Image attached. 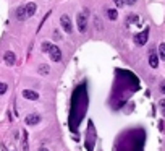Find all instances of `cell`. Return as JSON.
Listing matches in <instances>:
<instances>
[{"label": "cell", "instance_id": "1", "mask_svg": "<svg viewBox=\"0 0 165 151\" xmlns=\"http://www.w3.org/2000/svg\"><path fill=\"white\" fill-rule=\"evenodd\" d=\"M42 50H44V52H49L50 59L54 60V62H60V60H62V50H60L57 46L44 42V44H42Z\"/></svg>", "mask_w": 165, "mask_h": 151}, {"label": "cell", "instance_id": "2", "mask_svg": "<svg viewBox=\"0 0 165 151\" xmlns=\"http://www.w3.org/2000/svg\"><path fill=\"white\" fill-rule=\"evenodd\" d=\"M76 23H78V29L79 33H86L87 31V12H83L76 16Z\"/></svg>", "mask_w": 165, "mask_h": 151}, {"label": "cell", "instance_id": "3", "mask_svg": "<svg viewBox=\"0 0 165 151\" xmlns=\"http://www.w3.org/2000/svg\"><path fill=\"white\" fill-rule=\"evenodd\" d=\"M147 39H149V29H147V28H146L143 33H139V34L134 36V42L138 46H144L146 42H147Z\"/></svg>", "mask_w": 165, "mask_h": 151}, {"label": "cell", "instance_id": "4", "mask_svg": "<svg viewBox=\"0 0 165 151\" xmlns=\"http://www.w3.org/2000/svg\"><path fill=\"white\" fill-rule=\"evenodd\" d=\"M60 23H62L65 33H71L73 31V25H71V20H70L68 15H62V18H60Z\"/></svg>", "mask_w": 165, "mask_h": 151}, {"label": "cell", "instance_id": "5", "mask_svg": "<svg viewBox=\"0 0 165 151\" xmlns=\"http://www.w3.org/2000/svg\"><path fill=\"white\" fill-rule=\"evenodd\" d=\"M149 65L152 68H157V65H159V57L155 54V50H150V54H149Z\"/></svg>", "mask_w": 165, "mask_h": 151}, {"label": "cell", "instance_id": "6", "mask_svg": "<svg viewBox=\"0 0 165 151\" xmlns=\"http://www.w3.org/2000/svg\"><path fill=\"white\" fill-rule=\"evenodd\" d=\"M23 98L31 99V101H37V99H39V94L36 91H31V89H25V91H23Z\"/></svg>", "mask_w": 165, "mask_h": 151}, {"label": "cell", "instance_id": "7", "mask_svg": "<svg viewBox=\"0 0 165 151\" xmlns=\"http://www.w3.org/2000/svg\"><path fill=\"white\" fill-rule=\"evenodd\" d=\"M39 122H41V115H37V114H29L26 117L28 125H36V124H39Z\"/></svg>", "mask_w": 165, "mask_h": 151}, {"label": "cell", "instance_id": "8", "mask_svg": "<svg viewBox=\"0 0 165 151\" xmlns=\"http://www.w3.org/2000/svg\"><path fill=\"white\" fill-rule=\"evenodd\" d=\"M3 59H5V62H7L8 65H13V63L16 62V55L13 54V52H10V50L3 54Z\"/></svg>", "mask_w": 165, "mask_h": 151}, {"label": "cell", "instance_id": "9", "mask_svg": "<svg viewBox=\"0 0 165 151\" xmlns=\"http://www.w3.org/2000/svg\"><path fill=\"white\" fill-rule=\"evenodd\" d=\"M25 8H26V15L28 16H32L36 13V10H37V7H36V3H28V5H25Z\"/></svg>", "mask_w": 165, "mask_h": 151}, {"label": "cell", "instance_id": "10", "mask_svg": "<svg viewBox=\"0 0 165 151\" xmlns=\"http://www.w3.org/2000/svg\"><path fill=\"white\" fill-rule=\"evenodd\" d=\"M16 18H18L20 21H25L26 18H28V15H26V8H25V7H20V8L16 10Z\"/></svg>", "mask_w": 165, "mask_h": 151}, {"label": "cell", "instance_id": "11", "mask_svg": "<svg viewBox=\"0 0 165 151\" xmlns=\"http://www.w3.org/2000/svg\"><path fill=\"white\" fill-rule=\"evenodd\" d=\"M126 23H131V25H138V23H141V20H139V16H136V15H130L128 18H126Z\"/></svg>", "mask_w": 165, "mask_h": 151}, {"label": "cell", "instance_id": "12", "mask_svg": "<svg viewBox=\"0 0 165 151\" xmlns=\"http://www.w3.org/2000/svg\"><path fill=\"white\" fill-rule=\"evenodd\" d=\"M107 16L110 18V20H117V18H118V13H117V10H114V8H108Z\"/></svg>", "mask_w": 165, "mask_h": 151}, {"label": "cell", "instance_id": "13", "mask_svg": "<svg viewBox=\"0 0 165 151\" xmlns=\"http://www.w3.org/2000/svg\"><path fill=\"white\" fill-rule=\"evenodd\" d=\"M159 55L162 60H165V42H162V44L159 46Z\"/></svg>", "mask_w": 165, "mask_h": 151}, {"label": "cell", "instance_id": "14", "mask_svg": "<svg viewBox=\"0 0 165 151\" xmlns=\"http://www.w3.org/2000/svg\"><path fill=\"white\" fill-rule=\"evenodd\" d=\"M23 151H28V133L23 132Z\"/></svg>", "mask_w": 165, "mask_h": 151}, {"label": "cell", "instance_id": "15", "mask_svg": "<svg viewBox=\"0 0 165 151\" xmlns=\"http://www.w3.org/2000/svg\"><path fill=\"white\" fill-rule=\"evenodd\" d=\"M39 73L41 75H49V67H47V65H39Z\"/></svg>", "mask_w": 165, "mask_h": 151}, {"label": "cell", "instance_id": "16", "mask_svg": "<svg viewBox=\"0 0 165 151\" xmlns=\"http://www.w3.org/2000/svg\"><path fill=\"white\" fill-rule=\"evenodd\" d=\"M7 89H8V86H7V84L0 81V94H5V93H7Z\"/></svg>", "mask_w": 165, "mask_h": 151}, {"label": "cell", "instance_id": "17", "mask_svg": "<svg viewBox=\"0 0 165 151\" xmlns=\"http://www.w3.org/2000/svg\"><path fill=\"white\" fill-rule=\"evenodd\" d=\"M159 107H160V111H162V114L165 117V99H162V101L159 102Z\"/></svg>", "mask_w": 165, "mask_h": 151}, {"label": "cell", "instance_id": "18", "mask_svg": "<svg viewBox=\"0 0 165 151\" xmlns=\"http://www.w3.org/2000/svg\"><path fill=\"white\" fill-rule=\"evenodd\" d=\"M114 2H115V5H117V7H123V3H125L123 0H114Z\"/></svg>", "mask_w": 165, "mask_h": 151}, {"label": "cell", "instance_id": "19", "mask_svg": "<svg viewBox=\"0 0 165 151\" xmlns=\"http://www.w3.org/2000/svg\"><path fill=\"white\" fill-rule=\"evenodd\" d=\"M123 2L126 3V5H134V3H136V0H123Z\"/></svg>", "mask_w": 165, "mask_h": 151}, {"label": "cell", "instance_id": "20", "mask_svg": "<svg viewBox=\"0 0 165 151\" xmlns=\"http://www.w3.org/2000/svg\"><path fill=\"white\" fill-rule=\"evenodd\" d=\"M160 91L165 93V81H160Z\"/></svg>", "mask_w": 165, "mask_h": 151}, {"label": "cell", "instance_id": "21", "mask_svg": "<svg viewBox=\"0 0 165 151\" xmlns=\"http://www.w3.org/2000/svg\"><path fill=\"white\" fill-rule=\"evenodd\" d=\"M39 151H49V149L47 148H39Z\"/></svg>", "mask_w": 165, "mask_h": 151}]
</instances>
